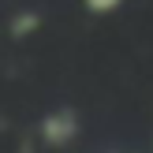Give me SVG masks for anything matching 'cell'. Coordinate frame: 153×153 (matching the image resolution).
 <instances>
[{"label": "cell", "mask_w": 153, "mask_h": 153, "mask_svg": "<svg viewBox=\"0 0 153 153\" xmlns=\"http://www.w3.org/2000/svg\"><path fill=\"white\" fill-rule=\"evenodd\" d=\"M34 26H37V15H22V19H15V22H11V34H15V37H22V34H30Z\"/></svg>", "instance_id": "obj_3"}, {"label": "cell", "mask_w": 153, "mask_h": 153, "mask_svg": "<svg viewBox=\"0 0 153 153\" xmlns=\"http://www.w3.org/2000/svg\"><path fill=\"white\" fill-rule=\"evenodd\" d=\"M75 134H79V116L71 108H60V112H49L41 120V142L45 146H71Z\"/></svg>", "instance_id": "obj_1"}, {"label": "cell", "mask_w": 153, "mask_h": 153, "mask_svg": "<svg viewBox=\"0 0 153 153\" xmlns=\"http://www.w3.org/2000/svg\"><path fill=\"white\" fill-rule=\"evenodd\" d=\"M82 4H86L94 15H108V11H116V7L123 4V0H82Z\"/></svg>", "instance_id": "obj_2"}]
</instances>
